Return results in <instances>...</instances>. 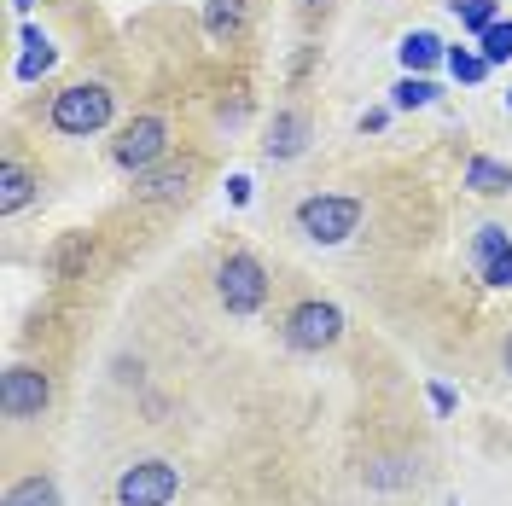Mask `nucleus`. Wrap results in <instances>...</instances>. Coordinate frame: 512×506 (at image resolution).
<instances>
[{"label": "nucleus", "mask_w": 512, "mask_h": 506, "mask_svg": "<svg viewBox=\"0 0 512 506\" xmlns=\"http://www.w3.org/2000/svg\"><path fill=\"white\" fill-rule=\"evenodd\" d=\"M297 227H303L315 245H344L355 227H361V204H355V198H332V192L303 198V204H297Z\"/></svg>", "instance_id": "f257e3e1"}, {"label": "nucleus", "mask_w": 512, "mask_h": 506, "mask_svg": "<svg viewBox=\"0 0 512 506\" xmlns=\"http://www.w3.org/2000/svg\"><path fill=\"white\" fill-rule=\"evenodd\" d=\"M105 123H111V94L99 82H76L53 99V128L59 134H99Z\"/></svg>", "instance_id": "f03ea898"}, {"label": "nucleus", "mask_w": 512, "mask_h": 506, "mask_svg": "<svg viewBox=\"0 0 512 506\" xmlns=\"http://www.w3.org/2000/svg\"><path fill=\"white\" fill-rule=\"evenodd\" d=\"M181 495V472L169 460H140L117 477V506H169Z\"/></svg>", "instance_id": "7ed1b4c3"}, {"label": "nucleus", "mask_w": 512, "mask_h": 506, "mask_svg": "<svg viewBox=\"0 0 512 506\" xmlns=\"http://www.w3.org/2000/svg\"><path fill=\"white\" fill-rule=\"evenodd\" d=\"M338 338H344L338 303H297L286 315V344L303 349V355H320V349H332Z\"/></svg>", "instance_id": "20e7f679"}, {"label": "nucleus", "mask_w": 512, "mask_h": 506, "mask_svg": "<svg viewBox=\"0 0 512 506\" xmlns=\"http://www.w3.org/2000/svg\"><path fill=\"white\" fill-rule=\"evenodd\" d=\"M216 291H222V309L227 315H256L262 297H268V274L256 256H227L222 274H216Z\"/></svg>", "instance_id": "39448f33"}, {"label": "nucleus", "mask_w": 512, "mask_h": 506, "mask_svg": "<svg viewBox=\"0 0 512 506\" xmlns=\"http://www.w3.org/2000/svg\"><path fill=\"white\" fill-rule=\"evenodd\" d=\"M47 396H53V384L41 379L35 367H6V379H0V408H6V419H35V413L47 408Z\"/></svg>", "instance_id": "423d86ee"}, {"label": "nucleus", "mask_w": 512, "mask_h": 506, "mask_svg": "<svg viewBox=\"0 0 512 506\" xmlns=\"http://www.w3.org/2000/svg\"><path fill=\"white\" fill-rule=\"evenodd\" d=\"M163 146H169V128H163V117H140V123L123 128V140H117V163L123 169H152V163L163 158Z\"/></svg>", "instance_id": "0eeeda50"}, {"label": "nucleus", "mask_w": 512, "mask_h": 506, "mask_svg": "<svg viewBox=\"0 0 512 506\" xmlns=\"http://www.w3.org/2000/svg\"><path fill=\"white\" fill-rule=\"evenodd\" d=\"M478 274L489 285H512V239L507 227H478Z\"/></svg>", "instance_id": "6e6552de"}, {"label": "nucleus", "mask_w": 512, "mask_h": 506, "mask_svg": "<svg viewBox=\"0 0 512 506\" xmlns=\"http://www.w3.org/2000/svg\"><path fill=\"white\" fill-rule=\"evenodd\" d=\"M303 146H309V117L303 111H280L274 128H268V158H303Z\"/></svg>", "instance_id": "1a4fd4ad"}, {"label": "nucleus", "mask_w": 512, "mask_h": 506, "mask_svg": "<svg viewBox=\"0 0 512 506\" xmlns=\"http://www.w3.org/2000/svg\"><path fill=\"white\" fill-rule=\"evenodd\" d=\"M396 53H402V64H408V76H414V70H431L437 59H448V53H443V41H437L431 30H408Z\"/></svg>", "instance_id": "9d476101"}, {"label": "nucleus", "mask_w": 512, "mask_h": 506, "mask_svg": "<svg viewBox=\"0 0 512 506\" xmlns=\"http://www.w3.org/2000/svg\"><path fill=\"white\" fill-rule=\"evenodd\" d=\"M466 187L483 192V198H495V192H512V169L495 158H472L466 163Z\"/></svg>", "instance_id": "9b49d317"}, {"label": "nucleus", "mask_w": 512, "mask_h": 506, "mask_svg": "<svg viewBox=\"0 0 512 506\" xmlns=\"http://www.w3.org/2000/svg\"><path fill=\"white\" fill-rule=\"evenodd\" d=\"M24 47H30V53L18 59V76H24V82L47 76V70H53V59H59V53H53V41H47L41 30H24Z\"/></svg>", "instance_id": "f8f14e48"}, {"label": "nucleus", "mask_w": 512, "mask_h": 506, "mask_svg": "<svg viewBox=\"0 0 512 506\" xmlns=\"http://www.w3.org/2000/svg\"><path fill=\"white\" fill-rule=\"evenodd\" d=\"M30 192H35L30 169H18V163H6V169H0V210H6V216H12V210H24V204H30Z\"/></svg>", "instance_id": "ddd939ff"}, {"label": "nucleus", "mask_w": 512, "mask_h": 506, "mask_svg": "<svg viewBox=\"0 0 512 506\" xmlns=\"http://www.w3.org/2000/svg\"><path fill=\"white\" fill-rule=\"evenodd\" d=\"M454 6V18H460V30H472V35H483L501 12H495V0H448Z\"/></svg>", "instance_id": "4468645a"}, {"label": "nucleus", "mask_w": 512, "mask_h": 506, "mask_svg": "<svg viewBox=\"0 0 512 506\" xmlns=\"http://www.w3.org/2000/svg\"><path fill=\"white\" fill-rule=\"evenodd\" d=\"M6 506H59V489H53L47 477H24V483L6 495Z\"/></svg>", "instance_id": "2eb2a0df"}, {"label": "nucleus", "mask_w": 512, "mask_h": 506, "mask_svg": "<svg viewBox=\"0 0 512 506\" xmlns=\"http://www.w3.org/2000/svg\"><path fill=\"white\" fill-rule=\"evenodd\" d=\"M478 41H483V59H489V64H507L512 59V18H495Z\"/></svg>", "instance_id": "dca6fc26"}, {"label": "nucleus", "mask_w": 512, "mask_h": 506, "mask_svg": "<svg viewBox=\"0 0 512 506\" xmlns=\"http://www.w3.org/2000/svg\"><path fill=\"white\" fill-rule=\"evenodd\" d=\"M448 70H454V82H483L489 76V59L483 53H466V47H448Z\"/></svg>", "instance_id": "f3484780"}, {"label": "nucleus", "mask_w": 512, "mask_h": 506, "mask_svg": "<svg viewBox=\"0 0 512 506\" xmlns=\"http://www.w3.org/2000/svg\"><path fill=\"white\" fill-rule=\"evenodd\" d=\"M437 99V82H425V76H402L396 82V111H414V105H431Z\"/></svg>", "instance_id": "a211bd4d"}, {"label": "nucleus", "mask_w": 512, "mask_h": 506, "mask_svg": "<svg viewBox=\"0 0 512 506\" xmlns=\"http://www.w3.org/2000/svg\"><path fill=\"white\" fill-rule=\"evenodd\" d=\"M181 192H187V169H169V175H152V181H146V198H152V204L181 198Z\"/></svg>", "instance_id": "6ab92c4d"}, {"label": "nucleus", "mask_w": 512, "mask_h": 506, "mask_svg": "<svg viewBox=\"0 0 512 506\" xmlns=\"http://www.w3.org/2000/svg\"><path fill=\"white\" fill-rule=\"evenodd\" d=\"M210 30H216V35L239 30V0H216V6H210Z\"/></svg>", "instance_id": "aec40b11"}, {"label": "nucleus", "mask_w": 512, "mask_h": 506, "mask_svg": "<svg viewBox=\"0 0 512 506\" xmlns=\"http://www.w3.org/2000/svg\"><path fill=\"white\" fill-rule=\"evenodd\" d=\"M431 408H437V413H454V390H448V384H431Z\"/></svg>", "instance_id": "412c9836"}, {"label": "nucleus", "mask_w": 512, "mask_h": 506, "mask_svg": "<svg viewBox=\"0 0 512 506\" xmlns=\"http://www.w3.org/2000/svg\"><path fill=\"white\" fill-rule=\"evenodd\" d=\"M227 192H233V204H251V175H233Z\"/></svg>", "instance_id": "4be33fe9"}, {"label": "nucleus", "mask_w": 512, "mask_h": 506, "mask_svg": "<svg viewBox=\"0 0 512 506\" xmlns=\"http://www.w3.org/2000/svg\"><path fill=\"white\" fill-rule=\"evenodd\" d=\"M501 367H507V373H512V338H507V349H501Z\"/></svg>", "instance_id": "5701e85b"}, {"label": "nucleus", "mask_w": 512, "mask_h": 506, "mask_svg": "<svg viewBox=\"0 0 512 506\" xmlns=\"http://www.w3.org/2000/svg\"><path fill=\"white\" fill-rule=\"evenodd\" d=\"M12 6H18V12H30V6H35V0H12Z\"/></svg>", "instance_id": "b1692460"}, {"label": "nucleus", "mask_w": 512, "mask_h": 506, "mask_svg": "<svg viewBox=\"0 0 512 506\" xmlns=\"http://www.w3.org/2000/svg\"><path fill=\"white\" fill-rule=\"evenodd\" d=\"M507 105H512V94H507Z\"/></svg>", "instance_id": "393cba45"}]
</instances>
